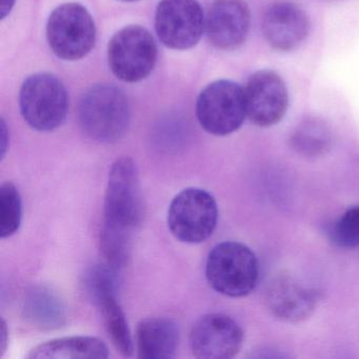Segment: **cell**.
<instances>
[{"instance_id": "1", "label": "cell", "mask_w": 359, "mask_h": 359, "mask_svg": "<svg viewBox=\"0 0 359 359\" xmlns=\"http://www.w3.org/2000/svg\"><path fill=\"white\" fill-rule=\"evenodd\" d=\"M144 217V195L135 163L130 157L117 159L109 173L104 196L102 253L114 259L129 256L132 235Z\"/></svg>"}, {"instance_id": "2", "label": "cell", "mask_w": 359, "mask_h": 359, "mask_svg": "<svg viewBox=\"0 0 359 359\" xmlns=\"http://www.w3.org/2000/svg\"><path fill=\"white\" fill-rule=\"evenodd\" d=\"M79 121L90 140L100 144L118 142L130 123L129 100L125 92L108 83L92 86L79 102Z\"/></svg>"}, {"instance_id": "3", "label": "cell", "mask_w": 359, "mask_h": 359, "mask_svg": "<svg viewBox=\"0 0 359 359\" xmlns=\"http://www.w3.org/2000/svg\"><path fill=\"white\" fill-rule=\"evenodd\" d=\"M205 276L218 293L228 297H245L257 285L259 264L247 245L237 241H224L210 252Z\"/></svg>"}, {"instance_id": "4", "label": "cell", "mask_w": 359, "mask_h": 359, "mask_svg": "<svg viewBox=\"0 0 359 359\" xmlns=\"http://www.w3.org/2000/svg\"><path fill=\"white\" fill-rule=\"evenodd\" d=\"M69 94L60 79L50 73L28 77L20 92V112L32 129L51 132L66 121Z\"/></svg>"}, {"instance_id": "5", "label": "cell", "mask_w": 359, "mask_h": 359, "mask_svg": "<svg viewBox=\"0 0 359 359\" xmlns=\"http://www.w3.org/2000/svg\"><path fill=\"white\" fill-rule=\"evenodd\" d=\"M47 37L52 52L58 58L75 62L86 57L93 49L96 41L95 22L83 6L64 4L50 15Z\"/></svg>"}, {"instance_id": "6", "label": "cell", "mask_w": 359, "mask_h": 359, "mask_svg": "<svg viewBox=\"0 0 359 359\" xmlns=\"http://www.w3.org/2000/svg\"><path fill=\"white\" fill-rule=\"evenodd\" d=\"M217 222V203L203 189H184L174 197L168 211V226L172 234L190 245L209 239Z\"/></svg>"}, {"instance_id": "7", "label": "cell", "mask_w": 359, "mask_h": 359, "mask_svg": "<svg viewBox=\"0 0 359 359\" xmlns=\"http://www.w3.org/2000/svg\"><path fill=\"white\" fill-rule=\"evenodd\" d=\"M156 41L144 27L128 26L109 43V66L113 74L125 83L147 79L157 62Z\"/></svg>"}, {"instance_id": "8", "label": "cell", "mask_w": 359, "mask_h": 359, "mask_svg": "<svg viewBox=\"0 0 359 359\" xmlns=\"http://www.w3.org/2000/svg\"><path fill=\"white\" fill-rule=\"evenodd\" d=\"M196 116L203 129L212 135L234 133L247 117L243 88L224 79L210 83L197 98Z\"/></svg>"}, {"instance_id": "9", "label": "cell", "mask_w": 359, "mask_h": 359, "mask_svg": "<svg viewBox=\"0 0 359 359\" xmlns=\"http://www.w3.org/2000/svg\"><path fill=\"white\" fill-rule=\"evenodd\" d=\"M205 29L203 8L197 0H161L155 13V30L163 46L189 50L201 41Z\"/></svg>"}, {"instance_id": "10", "label": "cell", "mask_w": 359, "mask_h": 359, "mask_svg": "<svg viewBox=\"0 0 359 359\" xmlns=\"http://www.w3.org/2000/svg\"><path fill=\"white\" fill-rule=\"evenodd\" d=\"M241 325L226 314L203 315L193 325L190 346L193 355L201 359H229L236 356L243 344Z\"/></svg>"}, {"instance_id": "11", "label": "cell", "mask_w": 359, "mask_h": 359, "mask_svg": "<svg viewBox=\"0 0 359 359\" xmlns=\"http://www.w3.org/2000/svg\"><path fill=\"white\" fill-rule=\"evenodd\" d=\"M243 92L247 117L258 127H272L285 117L289 94L285 81L274 71L260 70L252 74Z\"/></svg>"}, {"instance_id": "12", "label": "cell", "mask_w": 359, "mask_h": 359, "mask_svg": "<svg viewBox=\"0 0 359 359\" xmlns=\"http://www.w3.org/2000/svg\"><path fill=\"white\" fill-rule=\"evenodd\" d=\"M251 14L243 0H215L205 18V33L216 49L232 51L249 34Z\"/></svg>"}, {"instance_id": "13", "label": "cell", "mask_w": 359, "mask_h": 359, "mask_svg": "<svg viewBox=\"0 0 359 359\" xmlns=\"http://www.w3.org/2000/svg\"><path fill=\"white\" fill-rule=\"evenodd\" d=\"M266 304L276 318L287 323H299L314 312L317 294L291 274L281 273L269 283Z\"/></svg>"}, {"instance_id": "14", "label": "cell", "mask_w": 359, "mask_h": 359, "mask_svg": "<svg viewBox=\"0 0 359 359\" xmlns=\"http://www.w3.org/2000/svg\"><path fill=\"white\" fill-rule=\"evenodd\" d=\"M309 18L302 8L289 1L272 4L262 18V34L278 51L296 49L309 34Z\"/></svg>"}, {"instance_id": "15", "label": "cell", "mask_w": 359, "mask_h": 359, "mask_svg": "<svg viewBox=\"0 0 359 359\" xmlns=\"http://www.w3.org/2000/svg\"><path fill=\"white\" fill-rule=\"evenodd\" d=\"M180 331L173 320L165 317L142 319L136 330L137 357L142 359H170L175 356Z\"/></svg>"}, {"instance_id": "16", "label": "cell", "mask_w": 359, "mask_h": 359, "mask_svg": "<svg viewBox=\"0 0 359 359\" xmlns=\"http://www.w3.org/2000/svg\"><path fill=\"white\" fill-rule=\"evenodd\" d=\"M30 359H104L109 348L100 338L90 336L56 338L39 344L28 354Z\"/></svg>"}, {"instance_id": "17", "label": "cell", "mask_w": 359, "mask_h": 359, "mask_svg": "<svg viewBox=\"0 0 359 359\" xmlns=\"http://www.w3.org/2000/svg\"><path fill=\"white\" fill-rule=\"evenodd\" d=\"M27 318L41 329H57L66 319V309L60 298L50 289L33 287L26 297Z\"/></svg>"}, {"instance_id": "18", "label": "cell", "mask_w": 359, "mask_h": 359, "mask_svg": "<svg viewBox=\"0 0 359 359\" xmlns=\"http://www.w3.org/2000/svg\"><path fill=\"white\" fill-rule=\"evenodd\" d=\"M100 306L107 333L117 352L123 357L133 355L134 346L127 317L117 302L116 293H108L95 300Z\"/></svg>"}, {"instance_id": "19", "label": "cell", "mask_w": 359, "mask_h": 359, "mask_svg": "<svg viewBox=\"0 0 359 359\" xmlns=\"http://www.w3.org/2000/svg\"><path fill=\"white\" fill-rule=\"evenodd\" d=\"M332 142L329 126L317 117H308L298 123L292 134V146L306 155H318L329 149Z\"/></svg>"}, {"instance_id": "20", "label": "cell", "mask_w": 359, "mask_h": 359, "mask_svg": "<svg viewBox=\"0 0 359 359\" xmlns=\"http://www.w3.org/2000/svg\"><path fill=\"white\" fill-rule=\"evenodd\" d=\"M22 218V203L20 191L13 182L0 187V237L8 238L20 230Z\"/></svg>"}, {"instance_id": "21", "label": "cell", "mask_w": 359, "mask_h": 359, "mask_svg": "<svg viewBox=\"0 0 359 359\" xmlns=\"http://www.w3.org/2000/svg\"><path fill=\"white\" fill-rule=\"evenodd\" d=\"M330 239L344 249L359 247V205L348 208L331 226Z\"/></svg>"}, {"instance_id": "22", "label": "cell", "mask_w": 359, "mask_h": 359, "mask_svg": "<svg viewBox=\"0 0 359 359\" xmlns=\"http://www.w3.org/2000/svg\"><path fill=\"white\" fill-rule=\"evenodd\" d=\"M8 341H9V332H8L7 323L4 319H1V323H0V353H1V356L6 352Z\"/></svg>"}, {"instance_id": "23", "label": "cell", "mask_w": 359, "mask_h": 359, "mask_svg": "<svg viewBox=\"0 0 359 359\" xmlns=\"http://www.w3.org/2000/svg\"><path fill=\"white\" fill-rule=\"evenodd\" d=\"M9 144V134H8L7 126L5 121H1V158H4L8 150Z\"/></svg>"}, {"instance_id": "24", "label": "cell", "mask_w": 359, "mask_h": 359, "mask_svg": "<svg viewBox=\"0 0 359 359\" xmlns=\"http://www.w3.org/2000/svg\"><path fill=\"white\" fill-rule=\"evenodd\" d=\"M14 3H15V0H3V5H1V18H3V20L9 15Z\"/></svg>"}, {"instance_id": "25", "label": "cell", "mask_w": 359, "mask_h": 359, "mask_svg": "<svg viewBox=\"0 0 359 359\" xmlns=\"http://www.w3.org/2000/svg\"><path fill=\"white\" fill-rule=\"evenodd\" d=\"M121 1H128V3H132V1H137V0H121Z\"/></svg>"}]
</instances>
